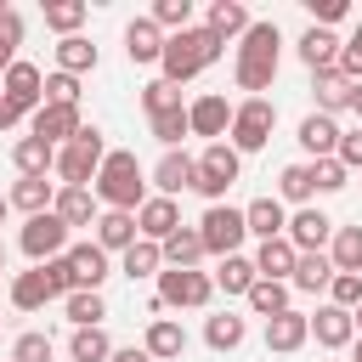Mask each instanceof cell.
Masks as SVG:
<instances>
[{
	"label": "cell",
	"mask_w": 362,
	"mask_h": 362,
	"mask_svg": "<svg viewBox=\"0 0 362 362\" xmlns=\"http://www.w3.org/2000/svg\"><path fill=\"white\" fill-rule=\"evenodd\" d=\"M96 62H102V51H96L85 34L57 40V68H62V74H74V79H79V74H96Z\"/></svg>",
	"instance_id": "cell-36"
},
{
	"label": "cell",
	"mask_w": 362,
	"mask_h": 362,
	"mask_svg": "<svg viewBox=\"0 0 362 362\" xmlns=\"http://www.w3.org/2000/svg\"><path fill=\"white\" fill-rule=\"evenodd\" d=\"M272 130H277V102H272V96H243V102L232 107L226 141H232L238 153H260V147L272 141Z\"/></svg>",
	"instance_id": "cell-7"
},
{
	"label": "cell",
	"mask_w": 362,
	"mask_h": 362,
	"mask_svg": "<svg viewBox=\"0 0 362 362\" xmlns=\"http://www.w3.org/2000/svg\"><path fill=\"white\" fill-rule=\"evenodd\" d=\"M79 130H85L79 107H57V102H45V107L28 119V136H40V141H51V147H68Z\"/></svg>",
	"instance_id": "cell-15"
},
{
	"label": "cell",
	"mask_w": 362,
	"mask_h": 362,
	"mask_svg": "<svg viewBox=\"0 0 362 362\" xmlns=\"http://www.w3.org/2000/svg\"><path fill=\"white\" fill-rule=\"evenodd\" d=\"M277 62H283V34H277V23H260V17H255L249 34H243L238 51H232V79H238V90H249V96L272 90Z\"/></svg>",
	"instance_id": "cell-1"
},
{
	"label": "cell",
	"mask_w": 362,
	"mask_h": 362,
	"mask_svg": "<svg viewBox=\"0 0 362 362\" xmlns=\"http://www.w3.org/2000/svg\"><path fill=\"white\" fill-rule=\"evenodd\" d=\"M119 345L107 339V328H74L68 334V362H107Z\"/></svg>",
	"instance_id": "cell-40"
},
{
	"label": "cell",
	"mask_w": 362,
	"mask_h": 362,
	"mask_svg": "<svg viewBox=\"0 0 362 362\" xmlns=\"http://www.w3.org/2000/svg\"><path fill=\"white\" fill-rule=\"evenodd\" d=\"M62 311H68V322H74V328H102L107 300H102V288H79V294H68V300H62Z\"/></svg>",
	"instance_id": "cell-43"
},
{
	"label": "cell",
	"mask_w": 362,
	"mask_h": 362,
	"mask_svg": "<svg viewBox=\"0 0 362 362\" xmlns=\"http://www.w3.org/2000/svg\"><path fill=\"white\" fill-rule=\"evenodd\" d=\"M249 23H255V17H249L243 0H209V11H204V28H209L221 45H226V40H243Z\"/></svg>",
	"instance_id": "cell-24"
},
{
	"label": "cell",
	"mask_w": 362,
	"mask_h": 362,
	"mask_svg": "<svg viewBox=\"0 0 362 362\" xmlns=\"http://www.w3.org/2000/svg\"><path fill=\"white\" fill-rule=\"evenodd\" d=\"M102 158H107V141H102L96 124H85L68 147H57V187H90Z\"/></svg>",
	"instance_id": "cell-5"
},
{
	"label": "cell",
	"mask_w": 362,
	"mask_h": 362,
	"mask_svg": "<svg viewBox=\"0 0 362 362\" xmlns=\"http://www.w3.org/2000/svg\"><path fill=\"white\" fill-rule=\"evenodd\" d=\"M198 238H204L209 260L243 255V238H249V226H243V209H232V204H204V215H198Z\"/></svg>",
	"instance_id": "cell-8"
},
{
	"label": "cell",
	"mask_w": 362,
	"mask_h": 362,
	"mask_svg": "<svg viewBox=\"0 0 362 362\" xmlns=\"http://www.w3.org/2000/svg\"><path fill=\"white\" fill-rule=\"evenodd\" d=\"M232 181H243V153H238L232 141H209V147L198 153V181H192V192H198L204 204H226Z\"/></svg>",
	"instance_id": "cell-4"
},
{
	"label": "cell",
	"mask_w": 362,
	"mask_h": 362,
	"mask_svg": "<svg viewBox=\"0 0 362 362\" xmlns=\"http://www.w3.org/2000/svg\"><path fill=\"white\" fill-rule=\"evenodd\" d=\"M90 238H96V243H102L107 255H124V249H130V243H136L141 232H136V215H124V209H102V215H96V232H90Z\"/></svg>",
	"instance_id": "cell-28"
},
{
	"label": "cell",
	"mask_w": 362,
	"mask_h": 362,
	"mask_svg": "<svg viewBox=\"0 0 362 362\" xmlns=\"http://www.w3.org/2000/svg\"><path fill=\"white\" fill-rule=\"evenodd\" d=\"M17 45H23V17H17V11H0V79H6V68L17 62Z\"/></svg>",
	"instance_id": "cell-50"
},
{
	"label": "cell",
	"mask_w": 362,
	"mask_h": 362,
	"mask_svg": "<svg viewBox=\"0 0 362 362\" xmlns=\"http://www.w3.org/2000/svg\"><path fill=\"white\" fill-rule=\"evenodd\" d=\"M11 164H17V175H57V147L40 136H17Z\"/></svg>",
	"instance_id": "cell-31"
},
{
	"label": "cell",
	"mask_w": 362,
	"mask_h": 362,
	"mask_svg": "<svg viewBox=\"0 0 362 362\" xmlns=\"http://www.w3.org/2000/svg\"><path fill=\"white\" fill-rule=\"evenodd\" d=\"M141 107H147V119H158V113H175V107H187V102H181V85L147 79V85H141Z\"/></svg>",
	"instance_id": "cell-44"
},
{
	"label": "cell",
	"mask_w": 362,
	"mask_h": 362,
	"mask_svg": "<svg viewBox=\"0 0 362 362\" xmlns=\"http://www.w3.org/2000/svg\"><path fill=\"white\" fill-rule=\"evenodd\" d=\"M249 339V317H238V311H215V317H204V345L209 351H238Z\"/></svg>",
	"instance_id": "cell-30"
},
{
	"label": "cell",
	"mask_w": 362,
	"mask_h": 362,
	"mask_svg": "<svg viewBox=\"0 0 362 362\" xmlns=\"http://www.w3.org/2000/svg\"><path fill=\"white\" fill-rule=\"evenodd\" d=\"M119 272H124L130 283H136V277H158V272H164V249L147 243V238H136V243L119 255Z\"/></svg>",
	"instance_id": "cell-38"
},
{
	"label": "cell",
	"mask_w": 362,
	"mask_h": 362,
	"mask_svg": "<svg viewBox=\"0 0 362 362\" xmlns=\"http://www.w3.org/2000/svg\"><path fill=\"white\" fill-rule=\"evenodd\" d=\"M328 260H334V272H362V221H351V226H334Z\"/></svg>",
	"instance_id": "cell-41"
},
{
	"label": "cell",
	"mask_w": 362,
	"mask_h": 362,
	"mask_svg": "<svg viewBox=\"0 0 362 362\" xmlns=\"http://www.w3.org/2000/svg\"><path fill=\"white\" fill-rule=\"evenodd\" d=\"M209 300H215V277L209 272H175V266L158 272L153 311H204Z\"/></svg>",
	"instance_id": "cell-6"
},
{
	"label": "cell",
	"mask_w": 362,
	"mask_h": 362,
	"mask_svg": "<svg viewBox=\"0 0 362 362\" xmlns=\"http://www.w3.org/2000/svg\"><path fill=\"white\" fill-rule=\"evenodd\" d=\"M339 74H345L351 85L362 79V23H356V28L345 34V51H339Z\"/></svg>",
	"instance_id": "cell-54"
},
{
	"label": "cell",
	"mask_w": 362,
	"mask_h": 362,
	"mask_svg": "<svg viewBox=\"0 0 362 362\" xmlns=\"http://www.w3.org/2000/svg\"><path fill=\"white\" fill-rule=\"evenodd\" d=\"M45 102H57V107H79V79L62 74V68H51V74H45Z\"/></svg>",
	"instance_id": "cell-51"
},
{
	"label": "cell",
	"mask_w": 362,
	"mask_h": 362,
	"mask_svg": "<svg viewBox=\"0 0 362 362\" xmlns=\"http://www.w3.org/2000/svg\"><path fill=\"white\" fill-rule=\"evenodd\" d=\"M23 119H28V113H17V107H11V102H6V96H0V130H17V124H23Z\"/></svg>",
	"instance_id": "cell-57"
},
{
	"label": "cell",
	"mask_w": 362,
	"mask_h": 362,
	"mask_svg": "<svg viewBox=\"0 0 362 362\" xmlns=\"http://www.w3.org/2000/svg\"><path fill=\"white\" fill-rule=\"evenodd\" d=\"M294 51H300V62H305L311 74H328V68H339V51H345V40H339L334 28H305Z\"/></svg>",
	"instance_id": "cell-23"
},
{
	"label": "cell",
	"mask_w": 362,
	"mask_h": 362,
	"mask_svg": "<svg viewBox=\"0 0 362 362\" xmlns=\"http://www.w3.org/2000/svg\"><path fill=\"white\" fill-rule=\"evenodd\" d=\"M305 345H311V317H305V311L288 305L283 317L266 322V351H272V356H294V351H305Z\"/></svg>",
	"instance_id": "cell-16"
},
{
	"label": "cell",
	"mask_w": 362,
	"mask_h": 362,
	"mask_svg": "<svg viewBox=\"0 0 362 362\" xmlns=\"http://www.w3.org/2000/svg\"><path fill=\"white\" fill-rule=\"evenodd\" d=\"M57 215H62L68 226H96L102 204H96L90 187H62V192H57Z\"/></svg>",
	"instance_id": "cell-34"
},
{
	"label": "cell",
	"mask_w": 362,
	"mask_h": 362,
	"mask_svg": "<svg viewBox=\"0 0 362 362\" xmlns=\"http://www.w3.org/2000/svg\"><path fill=\"white\" fill-rule=\"evenodd\" d=\"M0 96H6L17 113H28V119H34V113L45 107V74H40L34 62H23V57H17V62L6 68V79H0Z\"/></svg>",
	"instance_id": "cell-10"
},
{
	"label": "cell",
	"mask_w": 362,
	"mask_h": 362,
	"mask_svg": "<svg viewBox=\"0 0 362 362\" xmlns=\"http://www.w3.org/2000/svg\"><path fill=\"white\" fill-rule=\"evenodd\" d=\"M351 113H356V119H362V79H356V85H351Z\"/></svg>",
	"instance_id": "cell-58"
},
{
	"label": "cell",
	"mask_w": 362,
	"mask_h": 362,
	"mask_svg": "<svg viewBox=\"0 0 362 362\" xmlns=\"http://www.w3.org/2000/svg\"><path fill=\"white\" fill-rule=\"evenodd\" d=\"M328 305L356 311V305H362V272H334V283H328Z\"/></svg>",
	"instance_id": "cell-49"
},
{
	"label": "cell",
	"mask_w": 362,
	"mask_h": 362,
	"mask_svg": "<svg viewBox=\"0 0 362 362\" xmlns=\"http://www.w3.org/2000/svg\"><path fill=\"white\" fill-rule=\"evenodd\" d=\"M232 107H238V102H226L221 90L192 96V102H187V124H192V136H204V147H209V141H226V130H232Z\"/></svg>",
	"instance_id": "cell-11"
},
{
	"label": "cell",
	"mask_w": 362,
	"mask_h": 362,
	"mask_svg": "<svg viewBox=\"0 0 362 362\" xmlns=\"http://www.w3.org/2000/svg\"><path fill=\"white\" fill-rule=\"evenodd\" d=\"M158 249H164V266H175V272H198V266L209 260V249H204L198 226H181V232H170Z\"/></svg>",
	"instance_id": "cell-26"
},
{
	"label": "cell",
	"mask_w": 362,
	"mask_h": 362,
	"mask_svg": "<svg viewBox=\"0 0 362 362\" xmlns=\"http://www.w3.org/2000/svg\"><path fill=\"white\" fill-rule=\"evenodd\" d=\"M311 96H317V113H345L351 107V79L339 74V68H328V74H311Z\"/></svg>",
	"instance_id": "cell-33"
},
{
	"label": "cell",
	"mask_w": 362,
	"mask_h": 362,
	"mask_svg": "<svg viewBox=\"0 0 362 362\" xmlns=\"http://www.w3.org/2000/svg\"><path fill=\"white\" fill-rule=\"evenodd\" d=\"M68 238H74V226H68L57 209H45V215H28V221H23V232H17V249H23L34 266H45V260L68 255Z\"/></svg>",
	"instance_id": "cell-9"
},
{
	"label": "cell",
	"mask_w": 362,
	"mask_h": 362,
	"mask_svg": "<svg viewBox=\"0 0 362 362\" xmlns=\"http://www.w3.org/2000/svg\"><path fill=\"white\" fill-rule=\"evenodd\" d=\"M339 136H345L339 119H328V113L311 107V113L300 119V136H294V141H300V147L311 153V164H317V158H334V153H339Z\"/></svg>",
	"instance_id": "cell-18"
},
{
	"label": "cell",
	"mask_w": 362,
	"mask_h": 362,
	"mask_svg": "<svg viewBox=\"0 0 362 362\" xmlns=\"http://www.w3.org/2000/svg\"><path fill=\"white\" fill-rule=\"evenodd\" d=\"M6 215H11V198H6V192H0V226H6Z\"/></svg>",
	"instance_id": "cell-59"
},
{
	"label": "cell",
	"mask_w": 362,
	"mask_h": 362,
	"mask_svg": "<svg viewBox=\"0 0 362 362\" xmlns=\"http://www.w3.org/2000/svg\"><path fill=\"white\" fill-rule=\"evenodd\" d=\"M311 339H317L322 351H351V345H356V311L322 300V305L311 311Z\"/></svg>",
	"instance_id": "cell-12"
},
{
	"label": "cell",
	"mask_w": 362,
	"mask_h": 362,
	"mask_svg": "<svg viewBox=\"0 0 362 362\" xmlns=\"http://www.w3.org/2000/svg\"><path fill=\"white\" fill-rule=\"evenodd\" d=\"M153 124V141L170 153V147H181L187 136H192V124H187V107H175V113H158V119H147Z\"/></svg>",
	"instance_id": "cell-45"
},
{
	"label": "cell",
	"mask_w": 362,
	"mask_h": 362,
	"mask_svg": "<svg viewBox=\"0 0 362 362\" xmlns=\"http://www.w3.org/2000/svg\"><path fill=\"white\" fill-rule=\"evenodd\" d=\"M192 181H198V158L181 153V147H170V153L153 164V192H158V198H175V192H187Z\"/></svg>",
	"instance_id": "cell-17"
},
{
	"label": "cell",
	"mask_w": 362,
	"mask_h": 362,
	"mask_svg": "<svg viewBox=\"0 0 362 362\" xmlns=\"http://www.w3.org/2000/svg\"><path fill=\"white\" fill-rule=\"evenodd\" d=\"M328 283H334V260H328V249H322V255H300V260H294V277H288V288H294V294H328Z\"/></svg>",
	"instance_id": "cell-32"
},
{
	"label": "cell",
	"mask_w": 362,
	"mask_h": 362,
	"mask_svg": "<svg viewBox=\"0 0 362 362\" xmlns=\"http://www.w3.org/2000/svg\"><path fill=\"white\" fill-rule=\"evenodd\" d=\"M141 351H147L153 362H181V356H187V328H181L175 317H153L147 334H141Z\"/></svg>",
	"instance_id": "cell-22"
},
{
	"label": "cell",
	"mask_w": 362,
	"mask_h": 362,
	"mask_svg": "<svg viewBox=\"0 0 362 362\" xmlns=\"http://www.w3.org/2000/svg\"><path fill=\"white\" fill-rule=\"evenodd\" d=\"M283 238H288L300 255H322V249L334 243V221H328L317 204H305V209H294V215H288V232H283Z\"/></svg>",
	"instance_id": "cell-13"
},
{
	"label": "cell",
	"mask_w": 362,
	"mask_h": 362,
	"mask_svg": "<svg viewBox=\"0 0 362 362\" xmlns=\"http://www.w3.org/2000/svg\"><path fill=\"white\" fill-rule=\"evenodd\" d=\"M40 272H45V288H51V300H68V294H79V277H74V266H68V255H57V260H45Z\"/></svg>",
	"instance_id": "cell-48"
},
{
	"label": "cell",
	"mask_w": 362,
	"mask_h": 362,
	"mask_svg": "<svg viewBox=\"0 0 362 362\" xmlns=\"http://www.w3.org/2000/svg\"><path fill=\"white\" fill-rule=\"evenodd\" d=\"M6 362H11V356H6Z\"/></svg>",
	"instance_id": "cell-63"
},
{
	"label": "cell",
	"mask_w": 362,
	"mask_h": 362,
	"mask_svg": "<svg viewBox=\"0 0 362 362\" xmlns=\"http://www.w3.org/2000/svg\"><path fill=\"white\" fill-rule=\"evenodd\" d=\"M164 28L153 23V17H130L124 23V57L136 62V68H153V62H164Z\"/></svg>",
	"instance_id": "cell-14"
},
{
	"label": "cell",
	"mask_w": 362,
	"mask_h": 362,
	"mask_svg": "<svg viewBox=\"0 0 362 362\" xmlns=\"http://www.w3.org/2000/svg\"><path fill=\"white\" fill-rule=\"evenodd\" d=\"M181 226H187V221H181V209H175V198H158V192H153V198L136 209V232H141L147 243H164V238L181 232Z\"/></svg>",
	"instance_id": "cell-19"
},
{
	"label": "cell",
	"mask_w": 362,
	"mask_h": 362,
	"mask_svg": "<svg viewBox=\"0 0 362 362\" xmlns=\"http://www.w3.org/2000/svg\"><path fill=\"white\" fill-rule=\"evenodd\" d=\"M215 288L221 294H238V300H249V288L260 283V272H255V260L249 255H226V260H215Z\"/></svg>",
	"instance_id": "cell-29"
},
{
	"label": "cell",
	"mask_w": 362,
	"mask_h": 362,
	"mask_svg": "<svg viewBox=\"0 0 362 362\" xmlns=\"http://www.w3.org/2000/svg\"><path fill=\"white\" fill-rule=\"evenodd\" d=\"M311 181H317V192H345V187H351V170H345L339 158H317V164H311Z\"/></svg>",
	"instance_id": "cell-52"
},
{
	"label": "cell",
	"mask_w": 362,
	"mask_h": 362,
	"mask_svg": "<svg viewBox=\"0 0 362 362\" xmlns=\"http://www.w3.org/2000/svg\"><path fill=\"white\" fill-rule=\"evenodd\" d=\"M356 334H362V305H356Z\"/></svg>",
	"instance_id": "cell-61"
},
{
	"label": "cell",
	"mask_w": 362,
	"mask_h": 362,
	"mask_svg": "<svg viewBox=\"0 0 362 362\" xmlns=\"http://www.w3.org/2000/svg\"><path fill=\"white\" fill-rule=\"evenodd\" d=\"M311 6V28H334L351 17V0H305Z\"/></svg>",
	"instance_id": "cell-53"
},
{
	"label": "cell",
	"mask_w": 362,
	"mask_h": 362,
	"mask_svg": "<svg viewBox=\"0 0 362 362\" xmlns=\"http://www.w3.org/2000/svg\"><path fill=\"white\" fill-rule=\"evenodd\" d=\"M51 356H57V345H51V334H40V328H28V334L11 339V362H51Z\"/></svg>",
	"instance_id": "cell-47"
},
{
	"label": "cell",
	"mask_w": 362,
	"mask_h": 362,
	"mask_svg": "<svg viewBox=\"0 0 362 362\" xmlns=\"http://www.w3.org/2000/svg\"><path fill=\"white\" fill-rule=\"evenodd\" d=\"M351 362H362V334H356V345H351Z\"/></svg>",
	"instance_id": "cell-60"
},
{
	"label": "cell",
	"mask_w": 362,
	"mask_h": 362,
	"mask_svg": "<svg viewBox=\"0 0 362 362\" xmlns=\"http://www.w3.org/2000/svg\"><path fill=\"white\" fill-rule=\"evenodd\" d=\"M107 362H153V356H147V351H141V345H119V351H113V356H107Z\"/></svg>",
	"instance_id": "cell-56"
},
{
	"label": "cell",
	"mask_w": 362,
	"mask_h": 362,
	"mask_svg": "<svg viewBox=\"0 0 362 362\" xmlns=\"http://www.w3.org/2000/svg\"><path fill=\"white\" fill-rule=\"evenodd\" d=\"M288 300H294V288H288V283L260 277V283L249 288V300H243V305H249L255 317H266V322H272V317H283V311H288Z\"/></svg>",
	"instance_id": "cell-39"
},
{
	"label": "cell",
	"mask_w": 362,
	"mask_h": 362,
	"mask_svg": "<svg viewBox=\"0 0 362 362\" xmlns=\"http://www.w3.org/2000/svg\"><path fill=\"white\" fill-rule=\"evenodd\" d=\"M40 11H45V28H51V34H62V40H74V34H79V23L90 17V6H85V0H45Z\"/></svg>",
	"instance_id": "cell-42"
},
{
	"label": "cell",
	"mask_w": 362,
	"mask_h": 362,
	"mask_svg": "<svg viewBox=\"0 0 362 362\" xmlns=\"http://www.w3.org/2000/svg\"><path fill=\"white\" fill-rule=\"evenodd\" d=\"M164 34H181V28H192V0H153V11H147Z\"/></svg>",
	"instance_id": "cell-46"
},
{
	"label": "cell",
	"mask_w": 362,
	"mask_h": 362,
	"mask_svg": "<svg viewBox=\"0 0 362 362\" xmlns=\"http://www.w3.org/2000/svg\"><path fill=\"white\" fill-rule=\"evenodd\" d=\"M255 272L260 277H272V283H288L294 277V260H300V249L288 243V238H272V243H255Z\"/></svg>",
	"instance_id": "cell-27"
},
{
	"label": "cell",
	"mask_w": 362,
	"mask_h": 362,
	"mask_svg": "<svg viewBox=\"0 0 362 362\" xmlns=\"http://www.w3.org/2000/svg\"><path fill=\"white\" fill-rule=\"evenodd\" d=\"M334 158H339V164H345V170H362V124H356V130H345V136H339V153H334Z\"/></svg>",
	"instance_id": "cell-55"
},
{
	"label": "cell",
	"mask_w": 362,
	"mask_h": 362,
	"mask_svg": "<svg viewBox=\"0 0 362 362\" xmlns=\"http://www.w3.org/2000/svg\"><path fill=\"white\" fill-rule=\"evenodd\" d=\"M57 181H45V175H17L11 181V209H23V215H45V209H57Z\"/></svg>",
	"instance_id": "cell-25"
},
{
	"label": "cell",
	"mask_w": 362,
	"mask_h": 362,
	"mask_svg": "<svg viewBox=\"0 0 362 362\" xmlns=\"http://www.w3.org/2000/svg\"><path fill=\"white\" fill-rule=\"evenodd\" d=\"M277 198H283V204H294V209H305V204L317 198L311 164H283V170H277Z\"/></svg>",
	"instance_id": "cell-37"
},
{
	"label": "cell",
	"mask_w": 362,
	"mask_h": 362,
	"mask_svg": "<svg viewBox=\"0 0 362 362\" xmlns=\"http://www.w3.org/2000/svg\"><path fill=\"white\" fill-rule=\"evenodd\" d=\"M68 266H74L79 288H102V283L113 277V260H107V249H102L96 238H85V243H68Z\"/></svg>",
	"instance_id": "cell-21"
},
{
	"label": "cell",
	"mask_w": 362,
	"mask_h": 362,
	"mask_svg": "<svg viewBox=\"0 0 362 362\" xmlns=\"http://www.w3.org/2000/svg\"><path fill=\"white\" fill-rule=\"evenodd\" d=\"M90 192H96L102 209H124V215H136V209L153 198V192H147V170H141V158L124 153V147H107V158H102Z\"/></svg>",
	"instance_id": "cell-2"
},
{
	"label": "cell",
	"mask_w": 362,
	"mask_h": 362,
	"mask_svg": "<svg viewBox=\"0 0 362 362\" xmlns=\"http://www.w3.org/2000/svg\"><path fill=\"white\" fill-rule=\"evenodd\" d=\"M0 272H6V243H0Z\"/></svg>",
	"instance_id": "cell-62"
},
{
	"label": "cell",
	"mask_w": 362,
	"mask_h": 362,
	"mask_svg": "<svg viewBox=\"0 0 362 362\" xmlns=\"http://www.w3.org/2000/svg\"><path fill=\"white\" fill-rule=\"evenodd\" d=\"M221 40L204 28V23H192V28H181V34H170L164 40V62H158V79H170V85H187V79H198L204 68H215L221 62Z\"/></svg>",
	"instance_id": "cell-3"
},
{
	"label": "cell",
	"mask_w": 362,
	"mask_h": 362,
	"mask_svg": "<svg viewBox=\"0 0 362 362\" xmlns=\"http://www.w3.org/2000/svg\"><path fill=\"white\" fill-rule=\"evenodd\" d=\"M243 226H249V238H260V243H272V238H283L288 232V204L283 198H255V204H243Z\"/></svg>",
	"instance_id": "cell-20"
},
{
	"label": "cell",
	"mask_w": 362,
	"mask_h": 362,
	"mask_svg": "<svg viewBox=\"0 0 362 362\" xmlns=\"http://www.w3.org/2000/svg\"><path fill=\"white\" fill-rule=\"evenodd\" d=\"M6 294H11L17 311H45V305H51V288H45V272H40V266H34V272H17V277L6 283Z\"/></svg>",
	"instance_id": "cell-35"
}]
</instances>
